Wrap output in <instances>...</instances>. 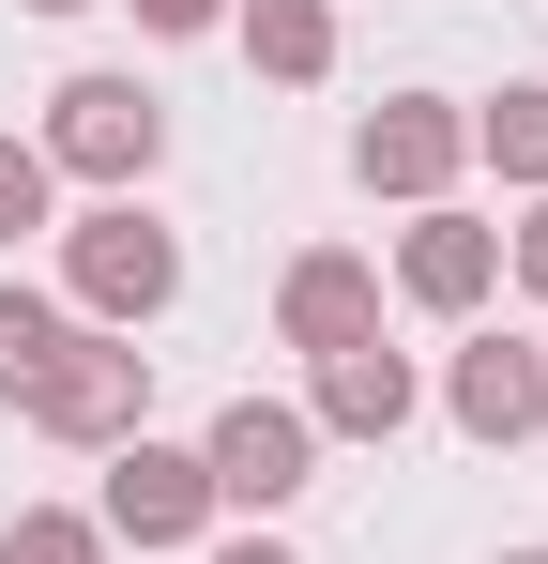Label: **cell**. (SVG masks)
I'll return each instance as SVG.
<instances>
[{
  "instance_id": "15",
  "label": "cell",
  "mask_w": 548,
  "mask_h": 564,
  "mask_svg": "<svg viewBox=\"0 0 548 564\" xmlns=\"http://www.w3.org/2000/svg\"><path fill=\"white\" fill-rule=\"evenodd\" d=\"M31 229H62V169L0 122V245H31Z\"/></svg>"
},
{
  "instance_id": "11",
  "label": "cell",
  "mask_w": 548,
  "mask_h": 564,
  "mask_svg": "<svg viewBox=\"0 0 548 564\" xmlns=\"http://www.w3.org/2000/svg\"><path fill=\"white\" fill-rule=\"evenodd\" d=\"M229 46L260 62L274 93H320L336 77V0H229Z\"/></svg>"
},
{
  "instance_id": "13",
  "label": "cell",
  "mask_w": 548,
  "mask_h": 564,
  "mask_svg": "<svg viewBox=\"0 0 548 564\" xmlns=\"http://www.w3.org/2000/svg\"><path fill=\"white\" fill-rule=\"evenodd\" d=\"M62 336H77V305L31 275H0V412H31V381L62 367Z\"/></svg>"
},
{
  "instance_id": "9",
  "label": "cell",
  "mask_w": 548,
  "mask_h": 564,
  "mask_svg": "<svg viewBox=\"0 0 548 564\" xmlns=\"http://www.w3.org/2000/svg\"><path fill=\"white\" fill-rule=\"evenodd\" d=\"M487 290H503V229L457 214V198H427V214L396 229V305H427V321H487Z\"/></svg>"
},
{
  "instance_id": "2",
  "label": "cell",
  "mask_w": 548,
  "mask_h": 564,
  "mask_svg": "<svg viewBox=\"0 0 548 564\" xmlns=\"http://www.w3.org/2000/svg\"><path fill=\"white\" fill-rule=\"evenodd\" d=\"M31 153H46L62 184H91V198H138L153 169H168V93H153V77H122V62H91V77L46 93Z\"/></svg>"
},
{
  "instance_id": "18",
  "label": "cell",
  "mask_w": 548,
  "mask_h": 564,
  "mask_svg": "<svg viewBox=\"0 0 548 564\" xmlns=\"http://www.w3.org/2000/svg\"><path fill=\"white\" fill-rule=\"evenodd\" d=\"M213 564H305V550H289V534H229Z\"/></svg>"
},
{
  "instance_id": "3",
  "label": "cell",
  "mask_w": 548,
  "mask_h": 564,
  "mask_svg": "<svg viewBox=\"0 0 548 564\" xmlns=\"http://www.w3.org/2000/svg\"><path fill=\"white\" fill-rule=\"evenodd\" d=\"M198 473H213V519H289V503L320 488L305 397H229V412L198 427Z\"/></svg>"
},
{
  "instance_id": "7",
  "label": "cell",
  "mask_w": 548,
  "mask_h": 564,
  "mask_svg": "<svg viewBox=\"0 0 548 564\" xmlns=\"http://www.w3.org/2000/svg\"><path fill=\"white\" fill-rule=\"evenodd\" d=\"M442 427L487 443V458H518V443L548 427V351L534 336H457L442 351Z\"/></svg>"
},
{
  "instance_id": "16",
  "label": "cell",
  "mask_w": 548,
  "mask_h": 564,
  "mask_svg": "<svg viewBox=\"0 0 548 564\" xmlns=\"http://www.w3.org/2000/svg\"><path fill=\"white\" fill-rule=\"evenodd\" d=\"M503 275L548 305V198H518V229H503Z\"/></svg>"
},
{
  "instance_id": "8",
  "label": "cell",
  "mask_w": 548,
  "mask_h": 564,
  "mask_svg": "<svg viewBox=\"0 0 548 564\" xmlns=\"http://www.w3.org/2000/svg\"><path fill=\"white\" fill-rule=\"evenodd\" d=\"M365 336H381V260H365V245H305V260L274 275V351L320 367V351H365Z\"/></svg>"
},
{
  "instance_id": "10",
  "label": "cell",
  "mask_w": 548,
  "mask_h": 564,
  "mask_svg": "<svg viewBox=\"0 0 548 564\" xmlns=\"http://www.w3.org/2000/svg\"><path fill=\"white\" fill-rule=\"evenodd\" d=\"M412 412H427V367H412V351H381V336L305 367V427H320V443H396Z\"/></svg>"
},
{
  "instance_id": "20",
  "label": "cell",
  "mask_w": 548,
  "mask_h": 564,
  "mask_svg": "<svg viewBox=\"0 0 548 564\" xmlns=\"http://www.w3.org/2000/svg\"><path fill=\"white\" fill-rule=\"evenodd\" d=\"M487 564H548V550H487Z\"/></svg>"
},
{
  "instance_id": "14",
  "label": "cell",
  "mask_w": 548,
  "mask_h": 564,
  "mask_svg": "<svg viewBox=\"0 0 548 564\" xmlns=\"http://www.w3.org/2000/svg\"><path fill=\"white\" fill-rule=\"evenodd\" d=\"M0 564H107V534H91V503H15Z\"/></svg>"
},
{
  "instance_id": "5",
  "label": "cell",
  "mask_w": 548,
  "mask_h": 564,
  "mask_svg": "<svg viewBox=\"0 0 548 564\" xmlns=\"http://www.w3.org/2000/svg\"><path fill=\"white\" fill-rule=\"evenodd\" d=\"M457 169H472V107H457V93H381V107L351 122V184L396 198V214L457 198Z\"/></svg>"
},
{
  "instance_id": "6",
  "label": "cell",
  "mask_w": 548,
  "mask_h": 564,
  "mask_svg": "<svg viewBox=\"0 0 548 564\" xmlns=\"http://www.w3.org/2000/svg\"><path fill=\"white\" fill-rule=\"evenodd\" d=\"M91 534L107 550H198L213 534V473H198V443H107V488H91Z\"/></svg>"
},
{
  "instance_id": "19",
  "label": "cell",
  "mask_w": 548,
  "mask_h": 564,
  "mask_svg": "<svg viewBox=\"0 0 548 564\" xmlns=\"http://www.w3.org/2000/svg\"><path fill=\"white\" fill-rule=\"evenodd\" d=\"M15 15H91V0H15Z\"/></svg>"
},
{
  "instance_id": "1",
  "label": "cell",
  "mask_w": 548,
  "mask_h": 564,
  "mask_svg": "<svg viewBox=\"0 0 548 564\" xmlns=\"http://www.w3.org/2000/svg\"><path fill=\"white\" fill-rule=\"evenodd\" d=\"M46 245H62V305H77L91 336H153L183 305V229L153 198H91V214H62Z\"/></svg>"
},
{
  "instance_id": "4",
  "label": "cell",
  "mask_w": 548,
  "mask_h": 564,
  "mask_svg": "<svg viewBox=\"0 0 548 564\" xmlns=\"http://www.w3.org/2000/svg\"><path fill=\"white\" fill-rule=\"evenodd\" d=\"M15 427H46V443H77V458H107V443H138V427H153V351H138V336H62V367L31 381V412H15Z\"/></svg>"
},
{
  "instance_id": "12",
  "label": "cell",
  "mask_w": 548,
  "mask_h": 564,
  "mask_svg": "<svg viewBox=\"0 0 548 564\" xmlns=\"http://www.w3.org/2000/svg\"><path fill=\"white\" fill-rule=\"evenodd\" d=\"M472 169H503L518 198H548V77H503L472 107Z\"/></svg>"
},
{
  "instance_id": "17",
  "label": "cell",
  "mask_w": 548,
  "mask_h": 564,
  "mask_svg": "<svg viewBox=\"0 0 548 564\" xmlns=\"http://www.w3.org/2000/svg\"><path fill=\"white\" fill-rule=\"evenodd\" d=\"M138 31L153 46H198V31H229V0H138Z\"/></svg>"
}]
</instances>
